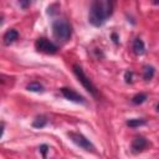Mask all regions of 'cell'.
<instances>
[{
	"label": "cell",
	"instance_id": "6da1fadb",
	"mask_svg": "<svg viewBox=\"0 0 159 159\" xmlns=\"http://www.w3.org/2000/svg\"><path fill=\"white\" fill-rule=\"evenodd\" d=\"M108 17L107 11H106V6L101 0H94L92 2L91 10H89V15H88V21L93 25V26H102L106 21V19Z\"/></svg>",
	"mask_w": 159,
	"mask_h": 159
},
{
	"label": "cell",
	"instance_id": "7a4b0ae2",
	"mask_svg": "<svg viewBox=\"0 0 159 159\" xmlns=\"http://www.w3.org/2000/svg\"><path fill=\"white\" fill-rule=\"evenodd\" d=\"M52 34L56 40L65 42L72 35V26L66 20H55L52 22Z\"/></svg>",
	"mask_w": 159,
	"mask_h": 159
},
{
	"label": "cell",
	"instance_id": "3957f363",
	"mask_svg": "<svg viewBox=\"0 0 159 159\" xmlns=\"http://www.w3.org/2000/svg\"><path fill=\"white\" fill-rule=\"evenodd\" d=\"M73 72H75L76 77L78 78V81L81 82V84H82L92 96L96 97V96H97V88H96V86L92 83V81L84 75L82 67H81L80 65H73Z\"/></svg>",
	"mask_w": 159,
	"mask_h": 159
},
{
	"label": "cell",
	"instance_id": "277c9868",
	"mask_svg": "<svg viewBox=\"0 0 159 159\" xmlns=\"http://www.w3.org/2000/svg\"><path fill=\"white\" fill-rule=\"evenodd\" d=\"M35 47L39 52H42V53H46V55H55L58 50V47L53 42H51L50 40H47L45 37L37 39L36 42H35Z\"/></svg>",
	"mask_w": 159,
	"mask_h": 159
},
{
	"label": "cell",
	"instance_id": "5b68a950",
	"mask_svg": "<svg viewBox=\"0 0 159 159\" xmlns=\"http://www.w3.org/2000/svg\"><path fill=\"white\" fill-rule=\"evenodd\" d=\"M68 137H70L71 140H72L76 145H78L80 148H82V149H84V150H87V152H94L93 144H92L86 137H83L82 134L75 133V132H70V133H68Z\"/></svg>",
	"mask_w": 159,
	"mask_h": 159
},
{
	"label": "cell",
	"instance_id": "8992f818",
	"mask_svg": "<svg viewBox=\"0 0 159 159\" xmlns=\"http://www.w3.org/2000/svg\"><path fill=\"white\" fill-rule=\"evenodd\" d=\"M61 93L63 94V97L66 99H68L71 102H75V103H84V98L80 93H77L76 91H73L71 88L63 87V88H61Z\"/></svg>",
	"mask_w": 159,
	"mask_h": 159
},
{
	"label": "cell",
	"instance_id": "52a82bcc",
	"mask_svg": "<svg viewBox=\"0 0 159 159\" xmlns=\"http://www.w3.org/2000/svg\"><path fill=\"white\" fill-rule=\"evenodd\" d=\"M147 144H148V142H147L145 138H143V137H135L133 139V142H132V149L134 152H142L147 147Z\"/></svg>",
	"mask_w": 159,
	"mask_h": 159
},
{
	"label": "cell",
	"instance_id": "ba28073f",
	"mask_svg": "<svg viewBox=\"0 0 159 159\" xmlns=\"http://www.w3.org/2000/svg\"><path fill=\"white\" fill-rule=\"evenodd\" d=\"M17 37H19V32L14 29H10L4 35V43L5 45H11L15 40H17Z\"/></svg>",
	"mask_w": 159,
	"mask_h": 159
},
{
	"label": "cell",
	"instance_id": "9c48e42d",
	"mask_svg": "<svg viewBox=\"0 0 159 159\" xmlns=\"http://www.w3.org/2000/svg\"><path fill=\"white\" fill-rule=\"evenodd\" d=\"M133 51L135 55H143L145 52V46L144 42L140 39H135L133 42Z\"/></svg>",
	"mask_w": 159,
	"mask_h": 159
},
{
	"label": "cell",
	"instance_id": "30bf717a",
	"mask_svg": "<svg viewBox=\"0 0 159 159\" xmlns=\"http://www.w3.org/2000/svg\"><path fill=\"white\" fill-rule=\"evenodd\" d=\"M154 67L153 66H145L144 67V70H143V78L145 80V81H149V80H152L153 78V76H154Z\"/></svg>",
	"mask_w": 159,
	"mask_h": 159
},
{
	"label": "cell",
	"instance_id": "8fae6325",
	"mask_svg": "<svg viewBox=\"0 0 159 159\" xmlns=\"http://www.w3.org/2000/svg\"><path fill=\"white\" fill-rule=\"evenodd\" d=\"M145 123H147L145 119H142V118H134V119H129V120H127V125H129V127H132V128L144 125Z\"/></svg>",
	"mask_w": 159,
	"mask_h": 159
},
{
	"label": "cell",
	"instance_id": "7c38bea8",
	"mask_svg": "<svg viewBox=\"0 0 159 159\" xmlns=\"http://www.w3.org/2000/svg\"><path fill=\"white\" fill-rule=\"evenodd\" d=\"M26 88H27L29 91H31V92H41V91L43 89V87H42L39 82H31V83H29V84L26 86Z\"/></svg>",
	"mask_w": 159,
	"mask_h": 159
},
{
	"label": "cell",
	"instance_id": "4fadbf2b",
	"mask_svg": "<svg viewBox=\"0 0 159 159\" xmlns=\"http://www.w3.org/2000/svg\"><path fill=\"white\" fill-rule=\"evenodd\" d=\"M46 123H47L46 117H37V118L34 120L32 125H34L35 128H42V127H45V125H46Z\"/></svg>",
	"mask_w": 159,
	"mask_h": 159
},
{
	"label": "cell",
	"instance_id": "5bb4252c",
	"mask_svg": "<svg viewBox=\"0 0 159 159\" xmlns=\"http://www.w3.org/2000/svg\"><path fill=\"white\" fill-rule=\"evenodd\" d=\"M145 99H147V94H145V93H138V94H135V96L132 98V102H133L134 104H142Z\"/></svg>",
	"mask_w": 159,
	"mask_h": 159
},
{
	"label": "cell",
	"instance_id": "9a60e30c",
	"mask_svg": "<svg viewBox=\"0 0 159 159\" xmlns=\"http://www.w3.org/2000/svg\"><path fill=\"white\" fill-rule=\"evenodd\" d=\"M114 2H116V0H107V2H106V11H107V15L108 16H111L112 15V12H113V7H114Z\"/></svg>",
	"mask_w": 159,
	"mask_h": 159
},
{
	"label": "cell",
	"instance_id": "2e32d148",
	"mask_svg": "<svg viewBox=\"0 0 159 159\" xmlns=\"http://www.w3.org/2000/svg\"><path fill=\"white\" fill-rule=\"evenodd\" d=\"M124 78H125V82L127 83H132L133 82V73L132 72H125V75H124Z\"/></svg>",
	"mask_w": 159,
	"mask_h": 159
},
{
	"label": "cell",
	"instance_id": "e0dca14e",
	"mask_svg": "<svg viewBox=\"0 0 159 159\" xmlns=\"http://www.w3.org/2000/svg\"><path fill=\"white\" fill-rule=\"evenodd\" d=\"M47 150H48V145H46V144H42V145L40 147V152L42 153V157H46V154H47Z\"/></svg>",
	"mask_w": 159,
	"mask_h": 159
},
{
	"label": "cell",
	"instance_id": "ac0fdd59",
	"mask_svg": "<svg viewBox=\"0 0 159 159\" xmlns=\"http://www.w3.org/2000/svg\"><path fill=\"white\" fill-rule=\"evenodd\" d=\"M19 2H20V6H21L22 9H26V7H27V6L30 5L31 0H20Z\"/></svg>",
	"mask_w": 159,
	"mask_h": 159
},
{
	"label": "cell",
	"instance_id": "d6986e66",
	"mask_svg": "<svg viewBox=\"0 0 159 159\" xmlns=\"http://www.w3.org/2000/svg\"><path fill=\"white\" fill-rule=\"evenodd\" d=\"M112 37H113L114 42H116V43H118V40H117V35H116V34H113V35H112Z\"/></svg>",
	"mask_w": 159,
	"mask_h": 159
},
{
	"label": "cell",
	"instance_id": "ffe728a7",
	"mask_svg": "<svg viewBox=\"0 0 159 159\" xmlns=\"http://www.w3.org/2000/svg\"><path fill=\"white\" fill-rule=\"evenodd\" d=\"M2 132H4V129H2V125H0V138H1V135H2Z\"/></svg>",
	"mask_w": 159,
	"mask_h": 159
},
{
	"label": "cell",
	"instance_id": "44dd1931",
	"mask_svg": "<svg viewBox=\"0 0 159 159\" xmlns=\"http://www.w3.org/2000/svg\"><path fill=\"white\" fill-rule=\"evenodd\" d=\"M1 22H2V21H1V19H0V25H1Z\"/></svg>",
	"mask_w": 159,
	"mask_h": 159
}]
</instances>
